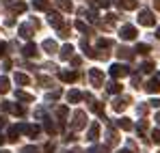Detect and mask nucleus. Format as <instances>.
<instances>
[{
	"label": "nucleus",
	"mask_w": 160,
	"mask_h": 153,
	"mask_svg": "<svg viewBox=\"0 0 160 153\" xmlns=\"http://www.w3.org/2000/svg\"><path fill=\"white\" fill-rule=\"evenodd\" d=\"M110 74L115 78L126 76V74H128V67H126V65H112V67H110Z\"/></svg>",
	"instance_id": "obj_1"
},
{
	"label": "nucleus",
	"mask_w": 160,
	"mask_h": 153,
	"mask_svg": "<svg viewBox=\"0 0 160 153\" xmlns=\"http://www.w3.org/2000/svg\"><path fill=\"white\" fill-rule=\"evenodd\" d=\"M121 37H123V39H134V37H136L134 26H123V28H121Z\"/></svg>",
	"instance_id": "obj_2"
},
{
	"label": "nucleus",
	"mask_w": 160,
	"mask_h": 153,
	"mask_svg": "<svg viewBox=\"0 0 160 153\" xmlns=\"http://www.w3.org/2000/svg\"><path fill=\"white\" fill-rule=\"evenodd\" d=\"M138 22H141V24H145V26H152V24H154V17H152V13H149V11H143V13H141V17H138Z\"/></svg>",
	"instance_id": "obj_3"
},
{
	"label": "nucleus",
	"mask_w": 160,
	"mask_h": 153,
	"mask_svg": "<svg viewBox=\"0 0 160 153\" xmlns=\"http://www.w3.org/2000/svg\"><path fill=\"white\" fill-rule=\"evenodd\" d=\"M50 24L52 26H63V20H61L58 13H50Z\"/></svg>",
	"instance_id": "obj_4"
},
{
	"label": "nucleus",
	"mask_w": 160,
	"mask_h": 153,
	"mask_svg": "<svg viewBox=\"0 0 160 153\" xmlns=\"http://www.w3.org/2000/svg\"><path fill=\"white\" fill-rule=\"evenodd\" d=\"M24 54H26V56H35V54H37V45H32V43L26 45V48H24Z\"/></svg>",
	"instance_id": "obj_5"
},
{
	"label": "nucleus",
	"mask_w": 160,
	"mask_h": 153,
	"mask_svg": "<svg viewBox=\"0 0 160 153\" xmlns=\"http://www.w3.org/2000/svg\"><path fill=\"white\" fill-rule=\"evenodd\" d=\"M43 48H46L48 52H54V50H56V43H52V41H46V43H43Z\"/></svg>",
	"instance_id": "obj_6"
},
{
	"label": "nucleus",
	"mask_w": 160,
	"mask_h": 153,
	"mask_svg": "<svg viewBox=\"0 0 160 153\" xmlns=\"http://www.w3.org/2000/svg\"><path fill=\"white\" fill-rule=\"evenodd\" d=\"M15 82H20V84H26L28 78H26V76H22V74H18V76H15Z\"/></svg>",
	"instance_id": "obj_7"
},
{
	"label": "nucleus",
	"mask_w": 160,
	"mask_h": 153,
	"mask_svg": "<svg viewBox=\"0 0 160 153\" xmlns=\"http://www.w3.org/2000/svg\"><path fill=\"white\" fill-rule=\"evenodd\" d=\"M0 54H4V43H0Z\"/></svg>",
	"instance_id": "obj_8"
},
{
	"label": "nucleus",
	"mask_w": 160,
	"mask_h": 153,
	"mask_svg": "<svg viewBox=\"0 0 160 153\" xmlns=\"http://www.w3.org/2000/svg\"><path fill=\"white\" fill-rule=\"evenodd\" d=\"M158 37H160V28H158Z\"/></svg>",
	"instance_id": "obj_9"
}]
</instances>
